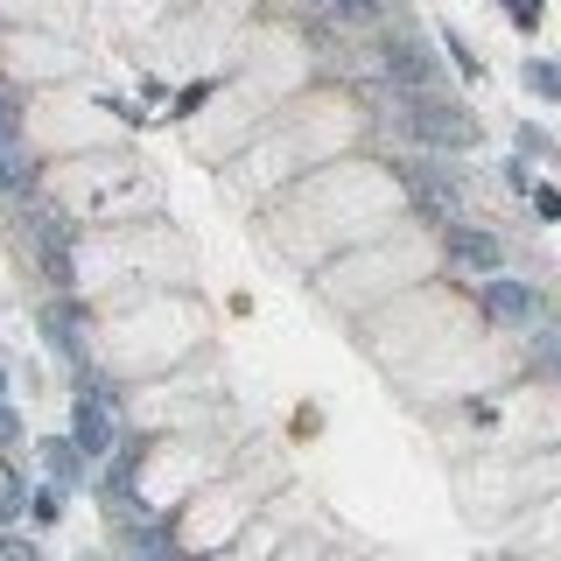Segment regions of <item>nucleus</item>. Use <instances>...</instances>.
Returning a JSON list of instances; mask_svg holds the SVG:
<instances>
[{"instance_id":"obj_1","label":"nucleus","mask_w":561,"mask_h":561,"mask_svg":"<svg viewBox=\"0 0 561 561\" xmlns=\"http://www.w3.org/2000/svg\"><path fill=\"white\" fill-rule=\"evenodd\" d=\"M414 140H428V148H478V119L463 113V105H443V99H428V92H414L408 99V119H400Z\"/></svg>"},{"instance_id":"obj_2","label":"nucleus","mask_w":561,"mask_h":561,"mask_svg":"<svg viewBox=\"0 0 561 561\" xmlns=\"http://www.w3.org/2000/svg\"><path fill=\"white\" fill-rule=\"evenodd\" d=\"M443 245H449V260L456 267H470V274H499L505 267V245H499V232H484V225H443Z\"/></svg>"},{"instance_id":"obj_3","label":"nucleus","mask_w":561,"mask_h":561,"mask_svg":"<svg viewBox=\"0 0 561 561\" xmlns=\"http://www.w3.org/2000/svg\"><path fill=\"white\" fill-rule=\"evenodd\" d=\"M408 190L421 210H435V218H456V197H463V183L443 169V162H408Z\"/></svg>"},{"instance_id":"obj_4","label":"nucleus","mask_w":561,"mask_h":561,"mask_svg":"<svg viewBox=\"0 0 561 561\" xmlns=\"http://www.w3.org/2000/svg\"><path fill=\"white\" fill-rule=\"evenodd\" d=\"M84 456H113V408H105L99 386H78V435H70Z\"/></svg>"},{"instance_id":"obj_5","label":"nucleus","mask_w":561,"mask_h":561,"mask_svg":"<svg viewBox=\"0 0 561 561\" xmlns=\"http://www.w3.org/2000/svg\"><path fill=\"white\" fill-rule=\"evenodd\" d=\"M386 78H393L400 92H428V84H435V57L400 35V43H386Z\"/></svg>"},{"instance_id":"obj_6","label":"nucleus","mask_w":561,"mask_h":561,"mask_svg":"<svg viewBox=\"0 0 561 561\" xmlns=\"http://www.w3.org/2000/svg\"><path fill=\"white\" fill-rule=\"evenodd\" d=\"M484 309H491V316H505V323H534V295H526L519 280H505V274H491V280H484Z\"/></svg>"},{"instance_id":"obj_7","label":"nucleus","mask_w":561,"mask_h":561,"mask_svg":"<svg viewBox=\"0 0 561 561\" xmlns=\"http://www.w3.org/2000/svg\"><path fill=\"white\" fill-rule=\"evenodd\" d=\"M35 190V162L22 154V140H0V197H28Z\"/></svg>"},{"instance_id":"obj_8","label":"nucleus","mask_w":561,"mask_h":561,"mask_svg":"<svg viewBox=\"0 0 561 561\" xmlns=\"http://www.w3.org/2000/svg\"><path fill=\"white\" fill-rule=\"evenodd\" d=\"M43 470H49V484H78L84 478V449L78 443H57V435H49V443H43Z\"/></svg>"},{"instance_id":"obj_9","label":"nucleus","mask_w":561,"mask_h":561,"mask_svg":"<svg viewBox=\"0 0 561 561\" xmlns=\"http://www.w3.org/2000/svg\"><path fill=\"white\" fill-rule=\"evenodd\" d=\"M43 330H49V344H57L64 358H84V337H78V309H49V316H43Z\"/></svg>"},{"instance_id":"obj_10","label":"nucleus","mask_w":561,"mask_h":561,"mask_svg":"<svg viewBox=\"0 0 561 561\" xmlns=\"http://www.w3.org/2000/svg\"><path fill=\"white\" fill-rule=\"evenodd\" d=\"M519 78H526V92H534V99H548V105H561V64H548V57H534V64L519 70Z\"/></svg>"},{"instance_id":"obj_11","label":"nucleus","mask_w":561,"mask_h":561,"mask_svg":"<svg viewBox=\"0 0 561 561\" xmlns=\"http://www.w3.org/2000/svg\"><path fill=\"white\" fill-rule=\"evenodd\" d=\"M323 14H337V22H351V28H365V22H379V0H316Z\"/></svg>"},{"instance_id":"obj_12","label":"nucleus","mask_w":561,"mask_h":561,"mask_svg":"<svg viewBox=\"0 0 561 561\" xmlns=\"http://www.w3.org/2000/svg\"><path fill=\"white\" fill-rule=\"evenodd\" d=\"M64 499H70L64 484H43V491L28 499V513H35V519H64Z\"/></svg>"},{"instance_id":"obj_13","label":"nucleus","mask_w":561,"mask_h":561,"mask_svg":"<svg viewBox=\"0 0 561 561\" xmlns=\"http://www.w3.org/2000/svg\"><path fill=\"white\" fill-rule=\"evenodd\" d=\"M499 8L513 14V28H526V35L540 28V0H499Z\"/></svg>"},{"instance_id":"obj_14","label":"nucleus","mask_w":561,"mask_h":561,"mask_svg":"<svg viewBox=\"0 0 561 561\" xmlns=\"http://www.w3.org/2000/svg\"><path fill=\"white\" fill-rule=\"evenodd\" d=\"M22 134V105H14V92H0V140Z\"/></svg>"},{"instance_id":"obj_15","label":"nucleus","mask_w":561,"mask_h":561,"mask_svg":"<svg viewBox=\"0 0 561 561\" xmlns=\"http://www.w3.org/2000/svg\"><path fill=\"white\" fill-rule=\"evenodd\" d=\"M14 443H22V414L0 408V449H14Z\"/></svg>"},{"instance_id":"obj_16","label":"nucleus","mask_w":561,"mask_h":561,"mask_svg":"<svg viewBox=\"0 0 561 561\" xmlns=\"http://www.w3.org/2000/svg\"><path fill=\"white\" fill-rule=\"evenodd\" d=\"M534 210L540 218H561V190H534Z\"/></svg>"},{"instance_id":"obj_17","label":"nucleus","mask_w":561,"mask_h":561,"mask_svg":"<svg viewBox=\"0 0 561 561\" xmlns=\"http://www.w3.org/2000/svg\"><path fill=\"white\" fill-rule=\"evenodd\" d=\"M0 561H43V554H35L28 540H0Z\"/></svg>"},{"instance_id":"obj_18","label":"nucleus","mask_w":561,"mask_h":561,"mask_svg":"<svg viewBox=\"0 0 561 561\" xmlns=\"http://www.w3.org/2000/svg\"><path fill=\"white\" fill-rule=\"evenodd\" d=\"M540 351H548V365L561 373V330H540Z\"/></svg>"},{"instance_id":"obj_19","label":"nucleus","mask_w":561,"mask_h":561,"mask_svg":"<svg viewBox=\"0 0 561 561\" xmlns=\"http://www.w3.org/2000/svg\"><path fill=\"white\" fill-rule=\"evenodd\" d=\"M134 561H175V554H169V540H148V548H134Z\"/></svg>"},{"instance_id":"obj_20","label":"nucleus","mask_w":561,"mask_h":561,"mask_svg":"<svg viewBox=\"0 0 561 561\" xmlns=\"http://www.w3.org/2000/svg\"><path fill=\"white\" fill-rule=\"evenodd\" d=\"M0 386H8V373H0Z\"/></svg>"}]
</instances>
